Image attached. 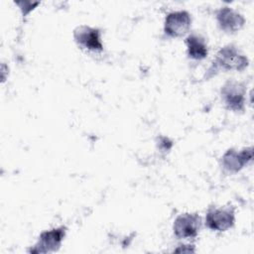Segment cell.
<instances>
[{
	"mask_svg": "<svg viewBox=\"0 0 254 254\" xmlns=\"http://www.w3.org/2000/svg\"><path fill=\"white\" fill-rule=\"evenodd\" d=\"M219 28L226 33H235L244 25L243 16L230 7H222L216 13Z\"/></svg>",
	"mask_w": 254,
	"mask_h": 254,
	"instance_id": "9",
	"label": "cell"
},
{
	"mask_svg": "<svg viewBox=\"0 0 254 254\" xmlns=\"http://www.w3.org/2000/svg\"><path fill=\"white\" fill-rule=\"evenodd\" d=\"M186 44L189 58L193 60H202L207 56L208 51L206 43L199 35H190L186 40Z\"/></svg>",
	"mask_w": 254,
	"mask_h": 254,
	"instance_id": "10",
	"label": "cell"
},
{
	"mask_svg": "<svg viewBox=\"0 0 254 254\" xmlns=\"http://www.w3.org/2000/svg\"><path fill=\"white\" fill-rule=\"evenodd\" d=\"M221 96L227 108L233 111H242L245 104V86L243 83L228 80L221 88Z\"/></svg>",
	"mask_w": 254,
	"mask_h": 254,
	"instance_id": "5",
	"label": "cell"
},
{
	"mask_svg": "<svg viewBox=\"0 0 254 254\" xmlns=\"http://www.w3.org/2000/svg\"><path fill=\"white\" fill-rule=\"evenodd\" d=\"M234 221V209L230 206L212 207L207 211L205 216L206 226L215 231H226L233 226Z\"/></svg>",
	"mask_w": 254,
	"mask_h": 254,
	"instance_id": "3",
	"label": "cell"
},
{
	"mask_svg": "<svg viewBox=\"0 0 254 254\" xmlns=\"http://www.w3.org/2000/svg\"><path fill=\"white\" fill-rule=\"evenodd\" d=\"M201 226V218L196 213H182L174 222V233L179 239L194 238L197 236Z\"/></svg>",
	"mask_w": 254,
	"mask_h": 254,
	"instance_id": "2",
	"label": "cell"
},
{
	"mask_svg": "<svg viewBox=\"0 0 254 254\" xmlns=\"http://www.w3.org/2000/svg\"><path fill=\"white\" fill-rule=\"evenodd\" d=\"M191 18L187 11H175L167 15L165 19L164 32L170 37H181L190 27Z\"/></svg>",
	"mask_w": 254,
	"mask_h": 254,
	"instance_id": "7",
	"label": "cell"
},
{
	"mask_svg": "<svg viewBox=\"0 0 254 254\" xmlns=\"http://www.w3.org/2000/svg\"><path fill=\"white\" fill-rule=\"evenodd\" d=\"M15 3L20 6V9L23 13V16H26L28 13H30L34 9L33 7H35L39 4V2L33 3V2H25V1H20V2L18 1V2H15Z\"/></svg>",
	"mask_w": 254,
	"mask_h": 254,
	"instance_id": "11",
	"label": "cell"
},
{
	"mask_svg": "<svg viewBox=\"0 0 254 254\" xmlns=\"http://www.w3.org/2000/svg\"><path fill=\"white\" fill-rule=\"evenodd\" d=\"M65 235V227L60 226L41 233L38 242L30 249L31 253H49L59 250Z\"/></svg>",
	"mask_w": 254,
	"mask_h": 254,
	"instance_id": "4",
	"label": "cell"
},
{
	"mask_svg": "<svg viewBox=\"0 0 254 254\" xmlns=\"http://www.w3.org/2000/svg\"><path fill=\"white\" fill-rule=\"evenodd\" d=\"M248 59L242 55L238 49L232 45L225 46L217 53L212 66L207 72L206 78L215 74L219 69L224 70H243L248 65Z\"/></svg>",
	"mask_w": 254,
	"mask_h": 254,
	"instance_id": "1",
	"label": "cell"
},
{
	"mask_svg": "<svg viewBox=\"0 0 254 254\" xmlns=\"http://www.w3.org/2000/svg\"><path fill=\"white\" fill-rule=\"evenodd\" d=\"M253 148L249 147L237 152L233 149L228 150L222 157V166L225 170L236 173L240 171L245 165L252 161Z\"/></svg>",
	"mask_w": 254,
	"mask_h": 254,
	"instance_id": "8",
	"label": "cell"
},
{
	"mask_svg": "<svg viewBox=\"0 0 254 254\" xmlns=\"http://www.w3.org/2000/svg\"><path fill=\"white\" fill-rule=\"evenodd\" d=\"M73 39L78 46L88 51L100 52L103 49L99 29L80 25L74 29Z\"/></svg>",
	"mask_w": 254,
	"mask_h": 254,
	"instance_id": "6",
	"label": "cell"
},
{
	"mask_svg": "<svg viewBox=\"0 0 254 254\" xmlns=\"http://www.w3.org/2000/svg\"><path fill=\"white\" fill-rule=\"evenodd\" d=\"M175 252H194V248L193 246H190V245H182L180 246L179 248L175 249Z\"/></svg>",
	"mask_w": 254,
	"mask_h": 254,
	"instance_id": "12",
	"label": "cell"
}]
</instances>
